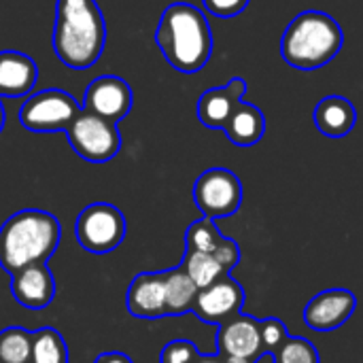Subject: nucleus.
<instances>
[{
  "mask_svg": "<svg viewBox=\"0 0 363 363\" xmlns=\"http://www.w3.org/2000/svg\"><path fill=\"white\" fill-rule=\"evenodd\" d=\"M223 132L228 140L234 143L236 147H253L266 134V117L255 104L240 102L232 111L228 123L223 125Z\"/></svg>",
  "mask_w": 363,
  "mask_h": 363,
  "instance_id": "18",
  "label": "nucleus"
},
{
  "mask_svg": "<svg viewBox=\"0 0 363 363\" xmlns=\"http://www.w3.org/2000/svg\"><path fill=\"white\" fill-rule=\"evenodd\" d=\"M11 294L17 304L28 311L47 308L55 298V277L47 264L28 266L15 274H11Z\"/></svg>",
  "mask_w": 363,
  "mask_h": 363,
  "instance_id": "12",
  "label": "nucleus"
},
{
  "mask_svg": "<svg viewBox=\"0 0 363 363\" xmlns=\"http://www.w3.org/2000/svg\"><path fill=\"white\" fill-rule=\"evenodd\" d=\"M4 121H6V113H4V106H2V102H0V132H2V128H4Z\"/></svg>",
  "mask_w": 363,
  "mask_h": 363,
  "instance_id": "31",
  "label": "nucleus"
},
{
  "mask_svg": "<svg viewBox=\"0 0 363 363\" xmlns=\"http://www.w3.org/2000/svg\"><path fill=\"white\" fill-rule=\"evenodd\" d=\"M215 259L223 266L225 272H230L238 262H240V251H238V245L232 240V238H223L219 242V247L213 251Z\"/></svg>",
  "mask_w": 363,
  "mask_h": 363,
  "instance_id": "28",
  "label": "nucleus"
},
{
  "mask_svg": "<svg viewBox=\"0 0 363 363\" xmlns=\"http://www.w3.org/2000/svg\"><path fill=\"white\" fill-rule=\"evenodd\" d=\"M194 202L208 219L230 217L240 208L242 183L228 168H208L196 179Z\"/></svg>",
  "mask_w": 363,
  "mask_h": 363,
  "instance_id": "8",
  "label": "nucleus"
},
{
  "mask_svg": "<svg viewBox=\"0 0 363 363\" xmlns=\"http://www.w3.org/2000/svg\"><path fill=\"white\" fill-rule=\"evenodd\" d=\"M187 277L196 283L198 289H204L208 285H213L215 281H219L221 277H225L228 272L223 270V266L215 259L213 253H204V251H185L183 257V266H181Z\"/></svg>",
  "mask_w": 363,
  "mask_h": 363,
  "instance_id": "20",
  "label": "nucleus"
},
{
  "mask_svg": "<svg viewBox=\"0 0 363 363\" xmlns=\"http://www.w3.org/2000/svg\"><path fill=\"white\" fill-rule=\"evenodd\" d=\"M289 338L285 325L281 321H274V319H268L266 323H262V342L268 351L272 349H279L285 340Z\"/></svg>",
  "mask_w": 363,
  "mask_h": 363,
  "instance_id": "27",
  "label": "nucleus"
},
{
  "mask_svg": "<svg viewBox=\"0 0 363 363\" xmlns=\"http://www.w3.org/2000/svg\"><path fill=\"white\" fill-rule=\"evenodd\" d=\"M125 217L108 202H94L85 206L74 223L79 245L96 255L115 251L125 238Z\"/></svg>",
  "mask_w": 363,
  "mask_h": 363,
  "instance_id": "6",
  "label": "nucleus"
},
{
  "mask_svg": "<svg viewBox=\"0 0 363 363\" xmlns=\"http://www.w3.org/2000/svg\"><path fill=\"white\" fill-rule=\"evenodd\" d=\"M38 81L36 62L15 49L0 51V98H19L34 89Z\"/></svg>",
  "mask_w": 363,
  "mask_h": 363,
  "instance_id": "16",
  "label": "nucleus"
},
{
  "mask_svg": "<svg viewBox=\"0 0 363 363\" xmlns=\"http://www.w3.org/2000/svg\"><path fill=\"white\" fill-rule=\"evenodd\" d=\"M217 347L221 355L253 359L262 353V325L249 317H234L221 325L217 336Z\"/></svg>",
  "mask_w": 363,
  "mask_h": 363,
  "instance_id": "15",
  "label": "nucleus"
},
{
  "mask_svg": "<svg viewBox=\"0 0 363 363\" xmlns=\"http://www.w3.org/2000/svg\"><path fill=\"white\" fill-rule=\"evenodd\" d=\"M79 111L81 104L68 91L43 89L21 104L19 123L30 132H66Z\"/></svg>",
  "mask_w": 363,
  "mask_h": 363,
  "instance_id": "7",
  "label": "nucleus"
},
{
  "mask_svg": "<svg viewBox=\"0 0 363 363\" xmlns=\"http://www.w3.org/2000/svg\"><path fill=\"white\" fill-rule=\"evenodd\" d=\"M245 94H247V81L240 77H234L223 87L206 89L198 100L200 123L211 128V130H223L232 111L242 102Z\"/></svg>",
  "mask_w": 363,
  "mask_h": 363,
  "instance_id": "14",
  "label": "nucleus"
},
{
  "mask_svg": "<svg viewBox=\"0 0 363 363\" xmlns=\"http://www.w3.org/2000/svg\"><path fill=\"white\" fill-rule=\"evenodd\" d=\"M94 363H134L132 357H128L125 353H119V351H108V353H100Z\"/></svg>",
  "mask_w": 363,
  "mask_h": 363,
  "instance_id": "29",
  "label": "nucleus"
},
{
  "mask_svg": "<svg viewBox=\"0 0 363 363\" xmlns=\"http://www.w3.org/2000/svg\"><path fill=\"white\" fill-rule=\"evenodd\" d=\"M106 45V23L96 0H57L53 49L72 70L91 68Z\"/></svg>",
  "mask_w": 363,
  "mask_h": 363,
  "instance_id": "1",
  "label": "nucleus"
},
{
  "mask_svg": "<svg viewBox=\"0 0 363 363\" xmlns=\"http://www.w3.org/2000/svg\"><path fill=\"white\" fill-rule=\"evenodd\" d=\"M32 332L23 328H6L0 332V363H30Z\"/></svg>",
  "mask_w": 363,
  "mask_h": 363,
  "instance_id": "22",
  "label": "nucleus"
},
{
  "mask_svg": "<svg viewBox=\"0 0 363 363\" xmlns=\"http://www.w3.org/2000/svg\"><path fill=\"white\" fill-rule=\"evenodd\" d=\"M317 130L328 138H345L357 123V111L351 100L342 96H325L313 113Z\"/></svg>",
  "mask_w": 363,
  "mask_h": 363,
  "instance_id": "17",
  "label": "nucleus"
},
{
  "mask_svg": "<svg viewBox=\"0 0 363 363\" xmlns=\"http://www.w3.org/2000/svg\"><path fill=\"white\" fill-rule=\"evenodd\" d=\"M355 306L357 300L349 289H328L308 302L304 321L315 332H332L353 315Z\"/></svg>",
  "mask_w": 363,
  "mask_h": 363,
  "instance_id": "11",
  "label": "nucleus"
},
{
  "mask_svg": "<svg viewBox=\"0 0 363 363\" xmlns=\"http://www.w3.org/2000/svg\"><path fill=\"white\" fill-rule=\"evenodd\" d=\"M128 313L136 319L166 317V281L164 272H140L128 287Z\"/></svg>",
  "mask_w": 363,
  "mask_h": 363,
  "instance_id": "13",
  "label": "nucleus"
},
{
  "mask_svg": "<svg viewBox=\"0 0 363 363\" xmlns=\"http://www.w3.org/2000/svg\"><path fill=\"white\" fill-rule=\"evenodd\" d=\"M155 43L166 62L185 74L200 72L213 53V32L204 13L187 2H174L164 9Z\"/></svg>",
  "mask_w": 363,
  "mask_h": 363,
  "instance_id": "2",
  "label": "nucleus"
},
{
  "mask_svg": "<svg viewBox=\"0 0 363 363\" xmlns=\"http://www.w3.org/2000/svg\"><path fill=\"white\" fill-rule=\"evenodd\" d=\"M202 2L211 15L221 17V19H230V17H236L238 13H242L251 0H202Z\"/></svg>",
  "mask_w": 363,
  "mask_h": 363,
  "instance_id": "26",
  "label": "nucleus"
},
{
  "mask_svg": "<svg viewBox=\"0 0 363 363\" xmlns=\"http://www.w3.org/2000/svg\"><path fill=\"white\" fill-rule=\"evenodd\" d=\"M223 240L221 232L215 225V219L202 217L198 221H194L187 232H185V245L191 251H204V253H213L219 242Z\"/></svg>",
  "mask_w": 363,
  "mask_h": 363,
  "instance_id": "23",
  "label": "nucleus"
},
{
  "mask_svg": "<svg viewBox=\"0 0 363 363\" xmlns=\"http://www.w3.org/2000/svg\"><path fill=\"white\" fill-rule=\"evenodd\" d=\"M164 281H166V317H181L194 311V302L200 289L187 277V272L183 268L166 270Z\"/></svg>",
  "mask_w": 363,
  "mask_h": 363,
  "instance_id": "19",
  "label": "nucleus"
},
{
  "mask_svg": "<svg viewBox=\"0 0 363 363\" xmlns=\"http://www.w3.org/2000/svg\"><path fill=\"white\" fill-rule=\"evenodd\" d=\"M30 363H68V349L57 330L40 328L32 332Z\"/></svg>",
  "mask_w": 363,
  "mask_h": 363,
  "instance_id": "21",
  "label": "nucleus"
},
{
  "mask_svg": "<svg viewBox=\"0 0 363 363\" xmlns=\"http://www.w3.org/2000/svg\"><path fill=\"white\" fill-rule=\"evenodd\" d=\"M242 300H245L242 287L225 274L213 285L198 291L194 302V313L206 323L223 325L230 319L238 317Z\"/></svg>",
  "mask_w": 363,
  "mask_h": 363,
  "instance_id": "10",
  "label": "nucleus"
},
{
  "mask_svg": "<svg viewBox=\"0 0 363 363\" xmlns=\"http://www.w3.org/2000/svg\"><path fill=\"white\" fill-rule=\"evenodd\" d=\"M221 363H251V359H245V357H232V355H223Z\"/></svg>",
  "mask_w": 363,
  "mask_h": 363,
  "instance_id": "30",
  "label": "nucleus"
},
{
  "mask_svg": "<svg viewBox=\"0 0 363 363\" xmlns=\"http://www.w3.org/2000/svg\"><path fill=\"white\" fill-rule=\"evenodd\" d=\"M342 43V28L332 15L304 11L287 26L281 40V55L298 70H317L340 53Z\"/></svg>",
  "mask_w": 363,
  "mask_h": 363,
  "instance_id": "4",
  "label": "nucleus"
},
{
  "mask_svg": "<svg viewBox=\"0 0 363 363\" xmlns=\"http://www.w3.org/2000/svg\"><path fill=\"white\" fill-rule=\"evenodd\" d=\"M196 363H221V359H217V357H202L200 355V359Z\"/></svg>",
  "mask_w": 363,
  "mask_h": 363,
  "instance_id": "32",
  "label": "nucleus"
},
{
  "mask_svg": "<svg viewBox=\"0 0 363 363\" xmlns=\"http://www.w3.org/2000/svg\"><path fill=\"white\" fill-rule=\"evenodd\" d=\"M132 100H134V94L125 79L115 77V74H104V77L94 79L87 85L83 104L87 111L108 121L119 123L121 119L128 117L132 108Z\"/></svg>",
  "mask_w": 363,
  "mask_h": 363,
  "instance_id": "9",
  "label": "nucleus"
},
{
  "mask_svg": "<svg viewBox=\"0 0 363 363\" xmlns=\"http://www.w3.org/2000/svg\"><path fill=\"white\" fill-rule=\"evenodd\" d=\"M277 363H319V357L308 340L287 338L277 353Z\"/></svg>",
  "mask_w": 363,
  "mask_h": 363,
  "instance_id": "24",
  "label": "nucleus"
},
{
  "mask_svg": "<svg viewBox=\"0 0 363 363\" xmlns=\"http://www.w3.org/2000/svg\"><path fill=\"white\" fill-rule=\"evenodd\" d=\"M66 138L74 153L91 164L113 160L121 149V134L115 121H108L87 108H81L66 128Z\"/></svg>",
  "mask_w": 363,
  "mask_h": 363,
  "instance_id": "5",
  "label": "nucleus"
},
{
  "mask_svg": "<svg viewBox=\"0 0 363 363\" xmlns=\"http://www.w3.org/2000/svg\"><path fill=\"white\" fill-rule=\"evenodd\" d=\"M62 228L55 215L26 208L11 215L0 228V268L15 274L34 264H47L57 251Z\"/></svg>",
  "mask_w": 363,
  "mask_h": 363,
  "instance_id": "3",
  "label": "nucleus"
},
{
  "mask_svg": "<svg viewBox=\"0 0 363 363\" xmlns=\"http://www.w3.org/2000/svg\"><path fill=\"white\" fill-rule=\"evenodd\" d=\"M200 353L194 342L189 340H172L162 349L160 362L162 363H196Z\"/></svg>",
  "mask_w": 363,
  "mask_h": 363,
  "instance_id": "25",
  "label": "nucleus"
}]
</instances>
